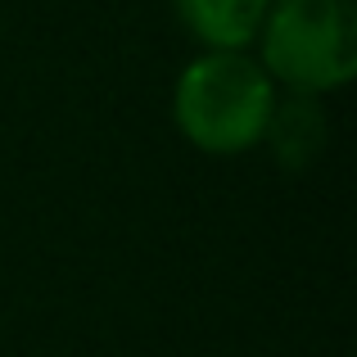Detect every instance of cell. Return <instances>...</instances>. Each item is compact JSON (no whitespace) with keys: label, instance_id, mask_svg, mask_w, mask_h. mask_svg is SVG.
Here are the masks:
<instances>
[{"label":"cell","instance_id":"3957f363","mask_svg":"<svg viewBox=\"0 0 357 357\" xmlns=\"http://www.w3.org/2000/svg\"><path fill=\"white\" fill-rule=\"evenodd\" d=\"M262 140H271L276 158L289 167V172L307 167L317 154H321V145H326V114H321V105H317V96L289 91L285 100H276Z\"/></svg>","mask_w":357,"mask_h":357},{"label":"cell","instance_id":"7a4b0ae2","mask_svg":"<svg viewBox=\"0 0 357 357\" xmlns=\"http://www.w3.org/2000/svg\"><path fill=\"white\" fill-rule=\"evenodd\" d=\"M262 68L303 96L344 86L357 73V0H271Z\"/></svg>","mask_w":357,"mask_h":357},{"label":"cell","instance_id":"277c9868","mask_svg":"<svg viewBox=\"0 0 357 357\" xmlns=\"http://www.w3.org/2000/svg\"><path fill=\"white\" fill-rule=\"evenodd\" d=\"M271 0H176L181 23L213 50H240L262 32Z\"/></svg>","mask_w":357,"mask_h":357},{"label":"cell","instance_id":"6da1fadb","mask_svg":"<svg viewBox=\"0 0 357 357\" xmlns=\"http://www.w3.org/2000/svg\"><path fill=\"white\" fill-rule=\"evenodd\" d=\"M276 86L267 68L240 50H208L176 82V127L204 154H240L267 131Z\"/></svg>","mask_w":357,"mask_h":357}]
</instances>
